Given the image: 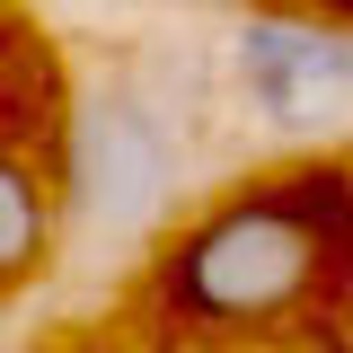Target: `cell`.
Returning a JSON list of instances; mask_svg holds the SVG:
<instances>
[{"mask_svg":"<svg viewBox=\"0 0 353 353\" xmlns=\"http://www.w3.org/2000/svg\"><path fill=\"white\" fill-rule=\"evenodd\" d=\"M318 256H327V221L283 203V194H256V203L212 212L185 239L176 292L203 318H274L318 283Z\"/></svg>","mask_w":353,"mask_h":353,"instance_id":"obj_1","label":"cell"},{"mask_svg":"<svg viewBox=\"0 0 353 353\" xmlns=\"http://www.w3.org/2000/svg\"><path fill=\"white\" fill-rule=\"evenodd\" d=\"M168 176H176V150L159 115L150 106H132V97H97L71 132V194H80V212L97 230H141V221L168 203Z\"/></svg>","mask_w":353,"mask_h":353,"instance_id":"obj_2","label":"cell"},{"mask_svg":"<svg viewBox=\"0 0 353 353\" xmlns=\"http://www.w3.org/2000/svg\"><path fill=\"white\" fill-rule=\"evenodd\" d=\"M239 88L274 132H318L353 106V36H327V27H248L239 36Z\"/></svg>","mask_w":353,"mask_h":353,"instance_id":"obj_3","label":"cell"},{"mask_svg":"<svg viewBox=\"0 0 353 353\" xmlns=\"http://www.w3.org/2000/svg\"><path fill=\"white\" fill-rule=\"evenodd\" d=\"M36 239H44V203H36V185H27V168L0 159V274H18V265L36 256Z\"/></svg>","mask_w":353,"mask_h":353,"instance_id":"obj_4","label":"cell"}]
</instances>
